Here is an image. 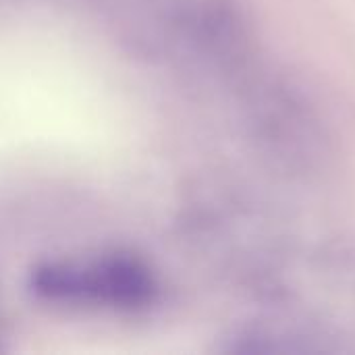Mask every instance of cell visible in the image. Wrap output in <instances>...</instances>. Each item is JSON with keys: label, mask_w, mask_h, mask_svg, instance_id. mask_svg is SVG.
<instances>
[{"label": "cell", "mask_w": 355, "mask_h": 355, "mask_svg": "<svg viewBox=\"0 0 355 355\" xmlns=\"http://www.w3.org/2000/svg\"><path fill=\"white\" fill-rule=\"evenodd\" d=\"M37 289L54 300L94 306H144L154 293L144 268L114 258L73 260L52 266L40 275Z\"/></svg>", "instance_id": "1"}]
</instances>
